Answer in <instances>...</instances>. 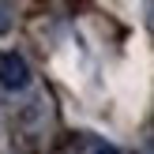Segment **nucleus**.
Segmentation results:
<instances>
[{
  "instance_id": "nucleus-2",
  "label": "nucleus",
  "mask_w": 154,
  "mask_h": 154,
  "mask_svg": "<svg viewBox=\"0 0 154 154\" xmlns=\"http://www.w3.org/2000/svg\"><path fill=\"white\" fill-rule=\"evenodd\" d=\"M90 154H117V147H109V143H94V150Z\"/></svg>"
},
{
  "instance_id": "nucleus-3",
  "label": "nucleus",
  "mask_w": 154,
  "mask_h": 154,
  "mask_svg": "<svg viewBox=\"0 0 154 154\" xmlns=\"http://www.w3.org/2000/svg\"><path fill=\"white\" fill-rule=\"evenodd\" d=\"M8 30H11V19H8L4 11H0V34H8Z\"/></svg>"
},
{
  "instance_id": "nucleus-1",
  "label": "nucleus",
  "mask_w": 154,
  "mask_h": 154,
  "mask_svg": "<svg viewBox=\"0 0 154 154\" xmlns=\"http://www.w3.org/2000/svg\"><path fill=\"white\" fill-rule=\"evenodd\" d=\"M30 83V68L19 53H4L0 57V87L4 90H26Z\"/></svg>"
}]
</instances>
